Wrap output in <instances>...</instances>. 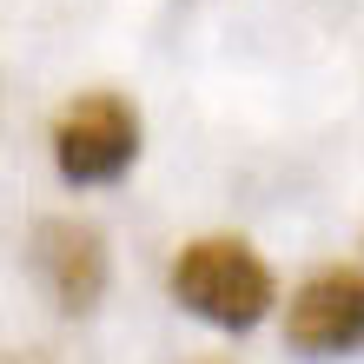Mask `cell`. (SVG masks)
<instances>
[{
    "instance_id": "cell-1",
    "label": "cell",
    "mask_w": 364,
    "mask_h": 364,
    "mask_svg": "<svg viewBox=\"0 0 364 364\" xmlns=\"http://www.w3.org/2000/svg\"><path fill=\"white\" fill-rule=\"evenodd\" d=\"M173 298L192 318L219 325V331H252L278 305V278H272V265L245 239L205 232V239L179 245V259H173Z\"/></svg>"
},
{
    "instance_id": "cell-2",
    "label": "cell",
    "mask_w": 364,
    "mask_h": 364,
    "mask_svg": "<svg viewBox=\"0 0 364 364\" xmlns=\"http://www.w3.org/2000/svg\"><path fill=\"white\" fill-rule=\"evenodd\" d=\"M139 159V106L126 93H80L53 113V173L67 186H113Z\"/></svg>"
},
{
    "instance_id": "cell-3",
    "label": "cell",
    "mask_w": 364,
    "mask_h": 364,
    "mask_svg": "<svg viewBox=\"0 0 364 364\" xmlns=\"http://www.w3.org/2000/svg\"><path fill=\"white\" fill-rule=\"evenodd\" d=\"M285 345L298 358H351V351H364V272H351V265L311 272L285 305Z\"/></svg>"
},
{
    "instance_id": "cell-4",
    "label": "cell",
    "mask_w": 364,
    "mask_h": 364,
    "mask_svg": "<svg viewBox=\"0 0 364 364\" xmlns=\"http://www.w3.org/2000/svg\"><path fill=\"white\" fill-rule=\"evenodd\" d=\"M33 278L53 291L60 311H93L106 291V239L87 219H40L33 225Z\"/></svg>"
},
{
    "instance_id": "cell-5",
    "label": "cell",
    "mask_w": 364,
    "mask_h": 364,
    "mask_svg": "<svg viewBox=\"0 0 364 364\" xmlns=\"http://www.w3.org/2000/svg\"><path fill=\"white\" fill-rule=\"evenodd\" d=\"M212 364H225V358H212Z\"/></svg>"
}]
</instances>
